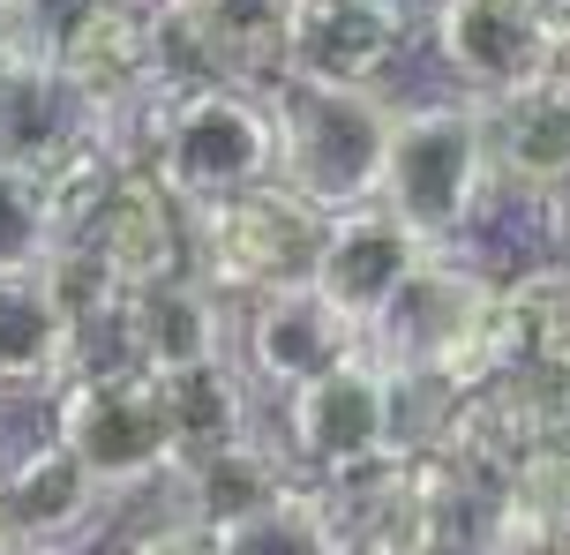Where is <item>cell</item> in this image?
Returning a JSON list of instances; mask_svg holds the SVG:
<instances>
[{"label":"cell","mask_w":570,"mask_h":555,"mask_svg":"<svg viewBox=\"0 0 570 555\" xmlns=\"http://www.w3.org/2000/svg\"><path fill=\"white\" fill-rule=\"evenodd\" d=\"M128 338H136L142 376H180V368H203V360H226L233 353L226 293H210L196 270L136 286L128 293Z\"/></svg>","instance_id":"2e32d148"},{"label":"cell","mask_w":570,"mask_h":555,"mask_svg":"<svg viewBox=\"0 0 570 555\" xmlns=\"http://www.w3.org/2000/svg\"><path fill=\"white\" fill-rule=\"evenodd\" d=\"M331 210H315L308 196H293L285 180L240 188L226 204L196 210V278L226 300H263L278 286H301L315 270Z\"/></svg>","instance_id":"5b68a950"},{"label":"cell","mask_w":570,"mask_h":555,"mask_svg":"<svg viewBox=\"0 0 570 555\" xmlns=\"http://www.w3.org/2000/svg\"><path fill=\"white\" fill-rule=\"evenodd\" d=\"M278 120V180L315 210H361L383 204V166H391V120L399 106L383 83H301L271 76L263 83Z\"/></svg>","instance_id":"7a4b0ae2"},{"label":"cell","mask_w":570,"mask_h":555,"mask_svg":"<svg viewBox=\"0 0 570 555\" xmlns=\"http://www.w3.org/2000/svg\"><path fill=\"white\" fill-rule=\"evenodd\" d=\"M563 264H570V196H563Z\"/></svg>","instance_id":"484cf974"},{"label":"cell","mask_w":570,"mask_h":555,"mask_svg":"<svg viewBox=\"0 0 570 555\" xmlns=\"http://www.w3.org/2000/svg\"><path fill=\"white\" fill-rule=\"evenodd\" d=\"M428 38L473 106L556 76V23L533 0H428Z\"/></svg>","instance_id":"ba28073f"},{"label":"cell","mask_w":570,"mask_h":555,"mask_svg":"<svg viewBox=\"0 0 570 555\" xmlns=\"http://www.w3.org/2000/svg\"><path fill=\"white\" fill-rule=\"evenodd\" d=\"M210 555H345V533L315 480H293L271 503L210 526Z\"/></svg>","instance_id":"ffe728a7"},{"label":"cell","mask_w":570,"mask_h":555,"mask_svg":"<svg viewBox=\"0 0 570 555\" xmlns=\"http://www.w3.org/2000/svg\"><path fill=\"white\" fill-rule=\"evenodd\" d=\"M428 264V240L405 226L391 204H361V210H338L323 226V248H315V270L308 286L338 308L361 338L375 330V316L405 293V278Z\"/></svg>","instance_id":"30bf717a"},{"label":"cell","mask_w":570,"mask_h":555,"mask_svg":"<svg viewBox=\"0 0 570 555\" xmlns=\"http://www.w3.org/2000/svg\"><path fill=\"white\" fill-rule=\"evenodd\" d=\"M541 555H570V533H556V541H548V548Z\"/></svg>","instance_id":"d4e9b609"},{"label":"cell","mask_w":570,"mask_h":555,"mask_svg":"<svg viewBox=\"0 0 570 555\" xmlns=\"http://www.w3.org/2000/svg\"><path fill=\"white\" fill-rule=\"evenodd\" d=\"M488 188H495V158H488V128L473 98H428L399 106L391 120V166H383V204L428 248H451L473 218H481Z\"/></svg>","instance_id":"277c9868"},{"label":"cell","mask_w":570,"mask_h":555,"mask_svg":"<svg viewBox=\"0 0 570 555\" xmlns=\"http://www.w3.org/2000/svg\"><path fill=\"white\" fill-rule=\"evenodd\" d=\"M293 0H173L150 16L158 83H271L285 68Z\"/></svg>","instance_id":"52a82bcc"},{"label":"cell","mask_w":570,"mask_h":555,"mask_svg":"<svg viewBox=\"0 0 570 555\" xmlns=\"http://www.w3.org/2000/svg\"><path fill=\"white\" fill-rule=\"evenodd\" d=\"M136 8H150V16H158V8H173V0H136Z\"/></svg>","instance_id":"4316f807"},{"label":"cell","mask_w":570,"mask_h":555,"mask_svg":"<svg viewBox=\"0 0 570 555\" xmlns=\"http://www.w3.org/2000/svg\"><path fill=\"white\" fill-rule=\"evenodd\" d=\"M98 0H0V23H8V38H16V53H60V38L83 23Z\"/></svg>","instance_id":"7402d4cb"},{"label":"cell","mask_w":570,"mask_h":555,"mask_svg":"<svg viewBox=\"0 0 570 555\" xmlns=\"http://www.w3.org/2000/svg\"><path fill=\"white\" fill-rule=\"evenodd\" d=\"M150 174L188 210L278 180V120L256 83H166L150 128Z\"/></svg>","instance_id":"3957f363"},{"label":"cell","mask_w":570,"mask_h":555,"mask_svg":"<svg viewBox=\"0 0 570 555\" xmlns=\"http://www.w3.org/2000/svg\"><path fill=\"white\" fill-rule=\"evenodd\" d=\"M60 76L76 90H90L98 106L120 98V90L158 83V38H150V8L136 0H98L83 23L60 38Z\"/></svg>","instance_id":"d6986e66"},{"label":"cell","mask_w":570,"mask_h":555,"mask_svg":"<svg viewBox=\"0 0 570 555\" xmlns=\"http://www.w3.org/2000/svg\"><path fill=\"white\" fill-rule=\"evenodd\" d=\"M76 376V316L60 308L46 264L0 278V398H46Z\"/></svg>","instance_id":"9a60e30c"},{"label":"cell","mask_w":570,"mask_h":555,"mask_svg":"<svg viewBox=\"0 0 570 555\" xmlns=\"http://www.w3.org/2000/svg\"><path fill=\"white\" fill-rule=\"evenodd\" d=\"M158 383V406H166V428H173V466H196L210 450L240 443L248 428H263V398L240 360H203V368H180V376H150Z\"/></svg>","instance_id":"ac0fdd59"},{"label":"cell","mask_w":570,"mask_h":555,"mask_svg":"<svg viewBox=\"0 0 570 555\" xmlns=\"http://www.w3.org/2000/svg\"><path fill=\"white\" fill-rule=\"evenodd\" d=\"M68 240H83L128 293L196 270V210L180 204L150 166H120V174L106 180L98 210H90Z\"/></svg>","instance_id":"9c48e42d"},{"label":"cell","mask_w":570,"mask_h":555,"mask_svg":"<svg viewBox=\"0 0 570 555\" xmlns=\"http://www.w3.org/2000/svg\"><path fill=\"white\" fill-rule=\"evenodd\" d=\"M413 406H421V390L405 376H391L375 360V346L361 338L323 376L278 390L271 398V428H278L285 458L308 480H353V473H375L391 458H405V450H421Z\"/></svg>","instance_id":"6da1fadb"},{"label":"cell","mask_w":570,"mask_h":555,"mask_svg":"<svg viewBox=\"0 0 570 555\" xmlns=\"http://www.w3.org/2000/svg\"><path fill=\"white\" fill-rule=\"evenodd\" d=\"M53 188L30 174V166H16V158H0V278L8 270H38L46 256H53Z\"/></svg>","instance_id":"44dd1931"},{"label":"cell","mask_w":570,"mask_h":555,"mask_svg":"<svg viewBox=\"0 0 570 555\" xmlns=\"http://www.w3.org/2000/svg\"><path fill=\"white\" fill-rule=\"evenodd\" d=\"M0 503H8V526L23 541V555H68L83 548L98 518H106V488L90 480V466L68 450L60 436L30 443L0 466Z\"/></svg>","instance_id":"5bb4252c"},{"label":"cell","mask_w":570,"mask_h":555,"mask_svg":"<svg viewBox=\"0 0 570 555\" xmlns=\"http://www.w3.org/2000/svg\"><path fill=\"white\" fill-rule=\"evenodd\" d=\"M481 128H488L495 180L533 188V196H570V83L563 76H541V83L511 90V98H488Z\"/></svg>","instance_id":"e0dca14e"},{"label":"cell","mask_w":570,"mask_h":555,"mask_svg":"<svg viewBox=\"0 0 570 555\" xmlns=\"http://www.w3.org/2000/svg\"><path fill=\"white\" fill-rule=\"evenodd\" d=\"M533 8H541L548 23H570V0H533Z\"/></svg>","instance_id":"cb8c5ba5"},{"label":"cell","mask_w":570,"mask_h":555,"mask_svg":"<svg viewBox=\"0 0 570 555\" xmlns=\"http://www.w3.org/2000/svg\"><path fill=\"white\" fill-rule=\"evenodd\" d=\"M0 555H23V541H16V526H8V503H0Z\"/></svg>","instance_id":"603a6c76"},{"label":"cell","mask_w":570,"mask_h":555,"mask_svg":"<svg viewBox=\"0 0 570 555\" xmlns=\"http://www.w3.org/2000/svg\"><path fill=\"white\" fill-rule=\"evenodd\" d=\"M53 436L83 458L106 496H142L173 480V428L158 406V383L142 368L68 376L53 390Z\"/></svg>","instance_id":"8992f818"},{"label":"cell","mask_w":570,"mask_h":555,"mask_svg":"<svg viewBox=\"0 0 570 555\" xmlns=\"http://www.w3.org/2000/svg\"><path fill=\"white\" fill-rule=\"evenodd\" d=\"M413 8L405 0H293L285 68L301 83H383L405 53Z\"/></svg>","instance_id":"8fae6325"},{"label":"cell","mask_w":570,"mask_h":555,"mask_svg":"<svg viewBox=\"0 0 570 555\" xmlns=\"http://www.w3.org/2000/svg\"><path fill=\"white\" fill-rule=\"evenodd\" d=\"M353 346H361V330H353L308 278L248 300V323L233 330V360L248 368V383H256L263 398H278V390H293V383L323 376V368L345 360Z\"/></svg>","instance_id":"7c38bea8"},{"label":"cell","mask_w":570,"mask_h":555,"mask_svg":"<svg viewBox=\"0 0 570 555\" xmlns=\"http://www.w3.org/2000/svg\"><path fill=\"white\" fill-rule=\"evenodd\" d=\"M90 143H98V98L68 83L60 60L16 53L0 68V158H16L38 180H53Z\"/></svg>","instance_id":"4fadbf2b"}]
</instances>
